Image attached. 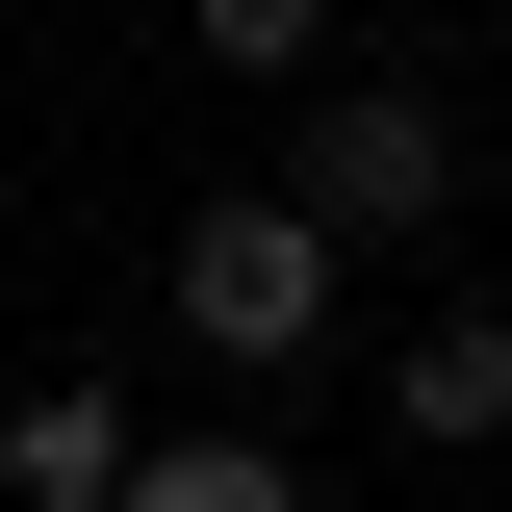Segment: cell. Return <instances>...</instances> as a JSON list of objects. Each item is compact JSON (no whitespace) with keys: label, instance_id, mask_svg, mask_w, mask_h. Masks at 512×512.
I'll return each instance as SVG.
<instances>
[{"label":"cell","instance_id":"6da1fadb","mask_svg":"<svg viewBox=\"0 0 512 512\" xmlns=\"http://www.w3.org/2000/svg\"><path fill=\"white\" fill-rule=\"evenodd\" d=\"M333 282H359V231H333L308 180H231V205L180 231V359H256V384H282V359L333 333Z\"/></svg>","mask_w":512,"mask_h":512},{"label":"cell","instance_id":"7a4b0ae2","mask_svg":"<svg viewBox=\"0 0 512 512\" xmlns=\"http://www.w3.org/2000/svg\"><path fill=\"white\" fill-rule=\"evenodd\" d=\"M282 180H308L359 256H410V231H461V103H436V77H308Z\"/></svg>","mask_w":512,"mask_h":512},{"label":"cell","instance_id":"3957f363","mask_svg":"<svg viewBox=\"0 0 512 512\" xmlns=\"http://www.w3.org/2000/svg\"><path fill=\"white\" fill-rule=\"evenodd\" d=\"M0 487H26V512H128V487H154V410H128L103 359H52L26 410H0Z\"/></svg>","mask_w":512,"mask_h":512},{"label":"cell","instance_id":"277c9868","mask_svg":"<svg viewBox=\"0 0 512 512\" xmlns=\"http://www.w3.org/2000/svg\"><path fill=\"white\" fill-rule=\"evenodd\" d=\"M384 410H410V436H512V308H436V333H410V359H384Z\"/></svg>","mask_w":512,"mask_h":512},{"label":"cell","instance_id":"5b68a950","mask_svg":"<svg viewBox=\"0 0 512 512\" xmlns=\"http://www.w3.org/2000/svg\"><path fill=\"white\" fill-rule=\"evenodd\" d=\"M128 512H308V461L231 410V436H154V487H128Z\"/></svg>","mask_w":512,"mask_h":512},{"label":"cell","instance_id":"8992f818","mask_svg":"<svg viewBox=\"0 0 512 512\" xmlns=\"http://www.w3.org/2000/svg\"><path fill=\"white\" fill-rule=\"evenodd\" d=\"M180 26H205L231 77H333V0H180Z\"/></svg>","mask_w":512,"mask_h":512}]
</instances>
